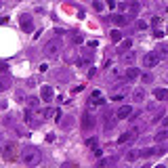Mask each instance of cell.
I'll return each mask as SVG.
<instances>
[{"label":"cell","mask_w":168,"mask_h":168,"mask_svg":"<svg viewBox=\"0 0 168 168\" xmlns=\"http://www.w3.org/2000/svg\"><path fill=\"white\" fill-rule=\"evenodd\" d=\"M21 160H23V164H28V166H34V164H38L42 160V155H40L38 149H28V151H23Z\"/></svg>","instance_id":"1"},{"label":"cell","mask_w":168,"mask_h":168,"mask_svg":"<svg viewBox=\"0 0 168 168\" xmlns=\"http://www.w3.org/2000/svg\"><path fill=\"white\" fill-rule=\"evenodd\" d=\"M59 49H61L59 40H50V42H46V44H44V55H46V57H57Z\"/></svg>","instance_id":"2"},{"label":"cell","mask_w":168,"mask_h":168,"mask_svg":"<svg viewBox=\"0 0 168 168\" xmlns=\"http://www.w3.org/2000/svg\"><path fill=\"white\" fill-rule=\"evenodd\" d=\"M97 126V118L92 113H84L82 116V130H92Z\"/></svg>","instance_id":"3"},{"label":"cell","mask_w":168,"mask_h":168,"mask_svg":"<svg viewBox=\"0 0 168 168\" xmlns=\"http://www.w3.org/2000/svg\"><path fill=\"white\" fill-rule=\"evenodd\" d=\"M21 28L23 32H34V19H32V15H21Z\"/></svg>","instance_id":"4"},{"label":"cell","mask_w":168,"mask_h":168,"mask_svg":"<svg viewBox=\"0 0 168 168\" xmlns=\"http://www.w3.org/2000/svg\"><path fill=\"white\" fill-rule=\"evenodd\" d=\"M40 97H42V101H44V103H50V101H53V97H55V92H53V88H50L49 84H44V86H42V91H40Z\"/></svg>","instance_id":"5"},{"label":"cell","mask_w":168,"mask_h":168,"mask_svg":"<svg viewBox=\"0 0 168 168\" xmlns=\"http://www.w3.org/2000/svg\"><path fill=\"white\" fill-rule=\"evenodd\" d=\"M133 116V107L130 105H122L118 112H116V118L118 120H126V118H130Z\"/></svg>","instance_id":"6"},{"label":"cell","mask_w":168,"mask_h":168,"mask_svg":"<svg viewBox=\"0 0 168 168\" xmlns=\"http://www.w3.org/2000/svg\"><path fill=\"white\" fill-rule=\"evenodd\" d=\"M158 61H160V57L155 55V53H147V55L143 57V65H145V67H154V65H158Z\"/></svg>","instance_id":"7"},{"label":"cell","mask_w":168,"mask_h":168,"mask_svg":"<svg viewBox=\"0 0 168 168\" xmlns=\"http://www.w3.org/2000/svg\"><path fill=\"white\" fill-rule=\"evenodd\" d=\"M120 61L122 63H126V65H133L134 63V50H124V53H122V57H120Z\"/></svg>","instance_id":"8"},{"label":"cell","mask_w":168,"mask_h":168,"mask_svg":"<svg viewBox=\"0 0 168 168\" xmlns=\"http://www.w3.org/2000/svg\"><path fill=\"white\" fill-rule=\"evenodd\" d=\"M88 103H91V107H97V105L103 103V95H101V91H95V92H92Z\"/></svg>","instance_id":"9"},{"label":"cell","mask_w":168,"mask_h":168,"mask_svg":"<svg viewBox=\"0 0 168 168\" xmlns=\"http://www.w3.org/2000/svg\"><path fill=\"white\" fill-rule=\"evenodd\" d=\"M4 160H15V143H8L7 147H4Z\"/></svg>","instance_id":"10"},{"label":"cell","mask_w":168,"mask_h":168,"mask_svg":"<svg viewBox=\"0 0 168 168\" xmlns=\"http://www.w3.org/2000/svg\"><path fill=\"white\" fill-rule=\"evenodd\" d=\"M112 23L120 28V25H126L128 19H126V15H112Z\"/></svg>","instance_id":"11"},{"label":"cell","mask_w":168,"mask_h":168,"mask_svg":"<svg viewBox=\"0 0 168 168\" xmlns=\"http://www.w3.org/2000/svg\"><path fill=\"white\" fill-rule=\"evenodd\" d=\"M155 55L160 57V59H168V44H158V49H155Z\"/></svg>","instance_id":"12"},{"label":"cell","mask_w":168,"mask_h":168,"mask_svg":"<svg viewBox=\"0 0 168 168\" xmlns=\"http://www.w3.org/2000/svg\"><path fill=\"white\" fill-rule=\"evenodd\" d=\"M154 97L158 99V101H168V91H166V88H155Z\"/></svg>","instance_id":"13"},{"label":"cell","mask_w":168,"mask_h":168,"mask_svg":"<svg viewBox=\"0 0 168 168\" xmlns=\"http://www.w3.org/2000/svg\"><path fill=\"white\" fill-rule=\"evenodd\" d=\"M130 137H137V128L134 130H128V133H124L122 137H118V145H122V143H126V141L130 139Z\"/></svg>","instance_id":"14"},{"label":"cell","mask_w":168,"mask_h":168,"mask_svg":"<svg viewBox=\"0 0 168 168\" xmlns=\"http://www.w3.org/2000/svg\"><path fill=\"white\" fill-rule=\"evenodd\" d=\"M139 76H141V71L137 70V67H128V71H126V78H128V80H137Z\"/></svg>","instance_id":"15"},{"label":"cell","mask_w":168,"mask_h":168,"mask_svg":"<svg viewBox=\"0 0 168 168\" xmlns=\"http://www.w3.org/2000/svg\"><path fill=\"white\" fill-rule=\"evenodd\" d=\"M141 158H151V155H155V149L154 147H145V149H141L139 151Z\"/></svg>","instance_id":"16"},{"label":"cell","mask_w":168,"mask_h":168,"mask_svg":"<svg viewBox=\"0 0 168 168\" xmlns=\"http://www.w3.org/2000/svg\"><path fill=\"white\" fill-rule=\"evenodd\" d=\"M133 99L134 101H143V99H145V91H143V88H137V91L133 92Z\"/></svg>","instance_id":"17"},{"label":"cell","mask_w":168,"mask_h":168,"mask_svg":"<svg viewBox=\"0 0 168 168\" xmlns=\"http://www.w3.org/2000/svg\"><path fill=\"white\" fill-rule=\"evenodd\" d=\"M124 8H128V13H130V15H137V13H139V2H130V4L124 7Z\"/></svg>","instance_id":"18"},{"label":"cell","mask_w":168,"mask_h":168,"mask_svg":"<svg viewBox=\"0 0 168 168\" xmlns=\"http://www.w3.org/2000/svg\"><path fill=\"white\" fill-rule=\"evenodd\" d=\"M71 42H74V44H80V42H84V36L80 34V32H74V34H71Z\"/></svg>","instance_id":"19"},{"label":"cell","mask_w":168,"mask_h":168,"mask_svg":"<svg viewBox=\"0 0 168 168\" xmlns=\"http://www.w3.org/2000/svg\"><path fill=\"white\" fill-rule=\"evenodd\" d=\"M166 139H168V130H166V128L155 134V141H158V143H162V141H166Z\"/></svg>","instance_id":"20"},{"label":"cell","mask_w":168,"mask_h":168,"mask_svg":"<svg viewBox=\"0 0 168 168\" xmlns=\"http://www.w3.org/2000/svg\"><path fill=\"white\" fill-rule=\"evenodd\" d=\"M112 40H113V42H122V40H124L120 29H113V32H112Z\"/></svg>","instance_id":"21"},{"label":"cell","mask_w":168,"mask_h":168,"mask_svg":"<svg viewBox=\"0 0 168 168\" xmlns=\"http://www.w3.org/2000/svg\"><path fill=\"white\" fill-rule=\"evenodd\" d=\"M137 158H139V151H134V149H133V151H128V154H126V160H128V162H134Z\"/></svg>","instance_id":"22"},{"label":"cell","mask_w":168,"mask_h":168,"mask_svg":"<svg viewBox=\"0 0 168 168\" xmlns=\"http://www.w3.org/2000/svg\"><path fill=\"white\" fill-rule=\"evenodd\" d=\"M122 49H124V50L133 49V40H122Z\"/></svg>","instance_id":"23"},{"label":"cell","mask_w":168,"mask_h":168,"mask_svg":"<svg viewBox=\"0 0 168 168\" xmlns=\"http://www.w3.org/2000/svg\"><path fill=\"white\" fill-rule=\"evenodd\" d=\"M86 145H88V147H97V137H91V139H86Z\"/></svg>","instance_id":"24"},{"label":"cell","mask_w":168,"mask_h":168,"mask_svg":"<svg viewBox=\"0 0 168 168\" xmlns=\"http://www.w3.org/2000/svg\"><path fill=\"white\" fill-rule=\"evenodd\" d=\"M92 7H95V11H103V2H99V0H95V2H92Z\"/></svg>","instance_id":"25"},{"label":"cell","mask_w":168,"mask_h":168,"mask_svg":"<svg viewBox=\"0 0 168 168\" xmlns=\"http://www.w3.org/2000/svg\"><path fill=\"white\" fill-rule=\"evenodd\" d=\"M50 113H53V109H50V107H46V109H42V112H40V116H42V118H49Z\"/></svg>","instance_id":"26"},{"label":"cell","mask_w":168,"mask_h":168,"mask_svg":"<svg viewBox=\"0 0 168 168\" xmlns=\"http://www.w3.org/2000/svg\"><path fill=\"white\" fill-rule=\"evenodd\" d=\"M122 97H124V92H113V95H112V99H113V101H120Z\"/></svg>","instance_id":"27"},{"label":"cell","mask_w":168,"mask_h":168,"mask_svg":"<svg viewBox=\"0 0 168 168\" xmlns=\"http://www.w3.org/2000/svg\"><path fill=\"white\" fill-rule=\"evenodd\" d=\"M29 107H34V109L38 107V99H36V97H32V99H29Z\"/></svg>","instance_id":"28"},{"label":"cell","mask_w":168,"mask_h":168,"mask_svg":"<svg viewBox=\"0 0 168 168\" xmlns=\"http://www.w3.org/2000/svg\"><path fill=\"white\" fill-rule=\"evenodd\" d=\"M25 122H32V109H25Z\"/></svg>","instance_id":"29"},{"label":"cell","mask_w":168,"mask_h":168,"mask_svg":"<svg viewBox=\"0 0 168 168\" xmlns=\"http://www.w3.org/2000/svg\"><path fill=\"white\" fill-rule=\"evenodd\" d=\"M137 28H139V29H145L147 23H145V21H137Z\"/></svg>","instance_id":"30"},{"label":"cell","mask_w":168,"mask_h":168,"mask_svg":"<svg viewBox=\"0 0 168 168\" xmlns=\"http://www.w3.org/2000/svg\"><path fill=\"white\" fill-rule=\"evenodd\" d=\"M154 36H155V38H162V36H164V32H162V29H155Z\"/></svg>","instance_id":"31"},{"label":"cell","mask_w":168,"mask_h":168,"mask_svg":"<svg viewBox=\"0 0 168 168\" xmlns=\"http://www.w3.org/2000/svg\"><path fill=\"white\" fill-rule=\"evenodd\" d=\"M7 86H8V84L4 82V80H0V91H7Z\"/></svg>","instance_id":"32"},{"label":"cell","mask_w":168,"mask_h":168,"mask_svg":"<svg viewBox=\"0 0 168 168\" xmlns=\"http://www.w3.org/2000/svg\"><path fill=\"white\" fill-rule=\"evenodd\" d=\"M143 82H151V74H145L143 76Z\"/></svg>","instance_id":"33"},{"label":"cell","mask_w":168,"mask_h":168,"mask_svg":"<svg viewBox=\"0 0 168 168\" xmlns=\"http://www.w3.org/2000/svg\"><path fill=\"white\" fill-rule=\"evenodd\" d=\"M164 126H168V118H166V120H164Z\"/></svg>","instance_id":"34"},{"label":"cell","mask_w":168,"mask_h":168,"mask_svg":"<svg viewBox=\"0 0 168 168\" xmlns=\"http://www.w3.org/2000/svg\"><path fill=\"white\" fill-rule=\"evenodd\" d=\"M0 7H2V2H0Z\"/></svg>","instance_id":"35"}]
</instances>
